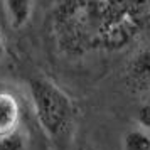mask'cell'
Wrapping results in <instances>:
<instances>
[{
	"instance_id": "2",
	"label": "cell",
	"mask_w": 150,
	"mask_h": 150,
	"mask_svg": "<svg viewBox=\"0 0 150 150\" xmlns=\"http://www.w3.org/2000/svg\"><path fill=\"white\" fill-rule=\"evenodd\" d=\"M127 79L135 91L150 89V44L138 49L127 62Z\"/></svg>"
},
{
	"instance_id": "7",
	"label": "cell",
	"mask_w": 150,
	"mask_h": 150,
	"mask_svg": "<svg viewBox=\"0 0 150 150\" xmlns=\"http://www.w3.org/2000/svg\"><path fill=\"white\" fill-rule=\"evenodd\" d=\"M137 127L150 133V103H143L135 113Z\"/></svg>"
},
{
	"instance_id": "3",
	"label": "cell",
	"mask_w": 150,
	"mask_h": 150,
	"mask_svg": "<svg viewBox=\"0 0 150 150\" xmlns=\"http://www.w3.org/2000/svg\"><path fill=\"white\" fill-rule=\"evenodd\" d=\"M22 108L17 96L8 91H0V137L21 128Z\"/></svg>"
},
{
	"instance_id": "1",
	"label": "cell",
	"mask_w": 150,
	"mask_h": 150,
	"mask_svg": "<svg viewBox=\"0 0 150 150\" xmlns=\"http://www.w3.org/2000/svg\"><path fill=\"white\" fill-rule=\"evenodd\" d=\"M29 95L37 123L54 143L71 138L76 125V105L64 89L46 76L29 83Z\"/></svg>"
},
{
	"instance_id": "8",
	"label": "cell",
	"mask_w": 150,
	"mask_h": 150,
	"mask_svg": "<svg viewBox=\"0 0 150 150\" xmlns=\"http://www.w3.org/2000/svg\"><path fill=\"white\" fill-rule=\"evenodd\" d=\"M5 52H7V44H5V35L0 29V61L5 57Z\"/></svg>"
},
{
	"instance_id": "6",
	"label": "cell",
	"mask_w": 150,
	"mask_h": 150,
	"mask_svg": "<svg viewBox=\"0 0 150 150\" xmlns=\"http://www.w3.org/2000/svg\"><path fill=\"white\" fill-rule=\"evenodd\" d=\"M25 147H27V138L22 128L0 137V150H25Z\"/></svg>"
},
{
	"instance_id": "9",
	"label": "cell",
	"mask_w": 150,
	"mask_h": 150,
	"mask_svg": "<svg viewBox=\"0 0 150 150\" xmlns=\"http://www.w3.org/2000/svg\"><path fill=\"white\" fill-rule=\"evenodd\" d=\"M76 150H95V149H91L89 145H83V147H78Z\"/></svg>"
},
{
	"instance_id": "5",
	"label": "cell",
	"mask_w": 150,
	"mask_h": 150,
	"mask_svg": "<svg viewBox=\"0 0 150 150\" xmlns=\"http://www.w3.org/2000/svg\"><path fill=\"white\" fill-rule=\"evenodd\" d=\"M122 147L123 150H150V133L135 127L125 132L122 138Z\"/></svg>"
},
{
	"instance_id": "4",
	"label": "cell",
	"mask_w": 150,
	"mask_h": 150,
	"mask_svg": "<svg viewBox=\"0 0 150 150\" xmlns=\"http://www.w3.org/2000/svg\"><path fill=\"white\" fill-rule=\"evenodd\" d=\"M35 0H4V10L8 25L12 29H22L32 17Z\"/></svg>"
}]
</instances>
